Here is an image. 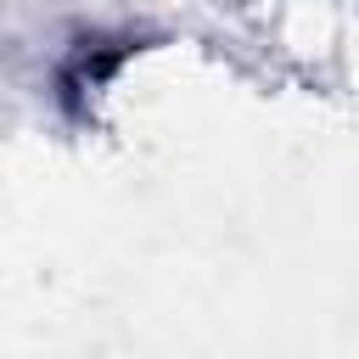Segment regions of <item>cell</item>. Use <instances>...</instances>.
Wrapping results in <instances>:
<instances>
[]
</instances>
